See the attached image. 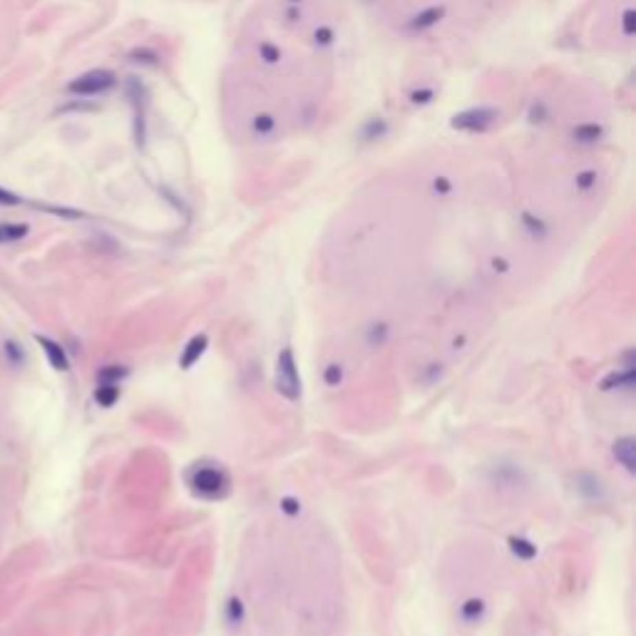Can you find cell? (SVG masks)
Returning <instances> with one entry per match:
<instances>
[{"mask_svg": "<svg viewBox=\"0 0 636 636\" xmlns=\"http://www.w3.org/2000/svg\"><path fill=\"white\" fill-rule=\"evenodd\" d=\"M189 487L192 492L199 495V497H207V500H216V497H224L229 492V475L219 468V465H196L192 473H189Z\"/></svg>", "mask_w": 636, "mask_h": 636, "instance_id": "obj_1", "label": "cell"}, {"mask_svg": "<svg viewBox=\"0 0 636 636\" xmlns=\"http://www.w3.org/2000/svg\"><path fill=\"white\" fill-rule=\"evenodd\" d=\"M276 390L288 400H299L301 396V378L291 348H284L276 358Z\"/></svg>", "mask_w": 636, "mask_h": 636, "instance_id": "obj_2", "label": "cell"}, {"mask_svg": "<svg viewBox=\"0 0 636 636\" xmlns=\"http://www.w3.org/2000/svg\"><path fill=\"white\" fill-rule=\"evenodd\" d=\"M117 84L115 72L110 70H90L75 78L67 84V92L70 95H78V98H95V95H102V92L112 90Z\"/></svg>", "mask_w": 636, "mask_h": 636, "instance_id": "obj_3", "label": "cell"}, {"mask_svg": "<svg viewBox=\"0 0 636 636\" xmlns=\"http://www.w3.org/2000/svg\"><path fill=\"white\" fill-rule=\"evenodd\" d=\"M500 117V110L497 107H473V110H465L460 115H455L450 120L453 130H462V132H485L495 120Z\"/></svg>", "mask_w": 636, "mask_h": 636, "instance_id": "obj_4", "label": "cell"}, {"mask_svg": "<svg viewBox=\"0 0 636 636\" xmlns=\"http://www.w3.org/2000/svg\"><path fill=\"white\" fill-rule=\"evenodd\" d=\"M614 457L626 473H636V440L634 438H622L614 442Z\"/></svg>", "mask_w": 636, "mask_h": 636, "instance_id": "obj_5", "label": "cell"}, {"mask_svg": "<svg viewBox=\"0 0 636 636\" xmlns=\"http://www.w3.org/2000/svg\"><path fill=\"white\" fill-rule=\"evenodd\" d=\"M207 343H209V338H207V333H199V336H194L192 341L187 343V348H184V353H182V358H179V365H182L184 370H189L192 365L196 363L201 358V353L207 351Z\"/></svg>", "mask_w": 636, "mask_h": 636, "instance_id": "obj_6", "label": "cell"}, {"mask_svg": "<svg viewBox=\"0 0 636 636\" xmlns=\"http://www.w3.org/2000/svg\"><path fill=\"white\" fill-rule=\"evenodd\" d=\"M445 18V5H433V8H425L422 13H418L416 18L410 20V30H428V27L438 25L440 20Z\"/></svg>", "mask_w": 636, "mask_h": 636, "instance_id": "obj_7", "label": "cell"}, {"mask_svg": "<svg viewBox=\"0 0 636 636\" xmlns=\"http://www.w3.org/2000/svg\"><path fill=\"white\" fill-rule=\"evenodd\" d=\"M38 343L43 345V351H45V356H47V361H50V365L55 370H67V356H65V351L60 348L55 341H50V338H43V336H38Z\"/></svg>", "mask_w": 636, "mask_h": 636, "instance_id": "obj_8", "label": "cell"}, {"mask_svg": "<svg viewBox=\"0 0 636 636\" xmlns=\"http://www.w3.org/2000/svg\"><path fill=\"white\" fill-rule=\"evenodd\" d=\"M577 490L584 497H589V500H602L604 497V487H602V482L594 477V475H589V473H582L577 477Z\"/></svg>", "mask_w": 636, "mask_h": 636, "instance_id": "obj_9", "label": "cell"}, {"mask_svg": "<svg viewBox=\"0 0 636 636\" xmlns=\"http://www.w3.org/2000/svg\"><path fill=\"white\" fill-rule=\"evenodd\" d=\"M571 137H574L577 142H582V144H594V142H599V139L604 137V127H602V124H594V122L577 124V127L571 130Z\"/></svg>", "mask_w": 636, "mask_h": 636, "instance_id": "obj_10", "label": "cell"}, {"mask_svg": "<svg viewBox=\"0 0 636 636\" xmlns=\"http://www.w3.org/2000/svg\"><path fill=\"white\" fill-rule=\"evenodd\" d=\"M634 385V368H626L624 373H609L602 381V390H629Z\"/></svg>", "mask_w": 636, "mask_h": 636, "instance_id": "obj_11", "label": "cell"}, {"mask_svg": "<svg viewBox=\"0 0 636 636\" xmlns=\"http://www.w3.org/2000/svg\"><path fill=\"white\" fill-rule=\"evenodd\" d=\"M30 234V227L27 224H8V221H0V244H8V241H20Z\"/></svg>", "mask_w": 636, "mask_h": 636, "instance_id": "obj_12", "label": "cell"}, {"mask_svg": "<svg viewBox=\"0 0 636 636\" xmlns=\"http://www.w3.org/2000/svg\"><path fill=\"white\" fill-rule=\"evenodd\" d=\"M120 398V388L115 383H100L95 390V400L102 405V408H112Z\"/></svg>", "mask_w": 636, "mask_h": 636, "instance_id": "obj_13", "label": "cell"}, {"mask_svg": "<svg viewBox=\"0 0 636 636\" xmlns=\"http://www.w3.org/2000/svg\"><path fill=\"white\" fill-rule=\"evenodd\" d=\"M510 549H512V554H517L519 559H532L534 554H537V547H534L532 542L522 539V537L510 539Z\"/></svg>", "mask_w": 636, "mask_h": 636, "instance_id": "obj_14", "label": "cell"}, {"mask_svg": "<svg viewBox=\"0 0 636 636\" xmlns=\"http://www.w3.org/2000/svg\"><path fill=\"white\" fill-rule=\"evenodd\" d=\"M122 378H127V368H122V365H104V368L98 373L100 383H115L117 385Z\"/></svg>", "mask_w": 636, "mask_h": 636, "instance_id": "obj_15", "label": "cell"}, {"mask_svg": "<svg viewBox=\"0 0 636 636\" xmlns=\"http://www.w3.org/2000/svg\"><path fill=\"white\" fill-rule=\"evenodd\" d=\"M385 132H388V124L383 122V120H368V124L363 127V137L365 139H378V137H383Z\"/></svg>", "mask_w": 636, "mask_h": 636, "instance_id": "obj_16", "label": "cell"}, {"mask_svg": "<svg viewBox=\"0 0 636 636\" xmlns=\"http://www.w3.org/2000/svg\"><path fill=\"white\" fill-rule=\"evenodd\" d=\"M460 611L468 622H477V619L482 617V611H485V604H482L480 599H470V602H465V606H462Z\"/></svg>", "mask_w": 636, "mask_h": 636, "instance_id": "obj_17", "label": "cell"}, {"mask_svg": "<svg viewBox=\"0 0 636 636\" xmlns=\"http://www.w3.org/2000/svg\"><path fill=\"white\" fill-rule=\"evenodd\" d=\"M273 127H276V120L271 115H256L253 117V132H259V135H269Z\"/></svg>", "mask_w": 636, "mask_h": 636, "instance_id": "obj_18", "label": "cell"}, {"mask_svg": "<svg viewBox=\"0 0 636 636\" xmlns=\"http://www.w3.org/2000/svg\"><path fill=\"white\" fill-rule=\"evenodd\" d=\"M522 224H525L527 231H530L532 236H545L547 234V227L539 219H534L532 214H522Z\"/></svg>", "mask_w": 636, "mask_h": 636, "instance_id": "obj_19", "label": "cell"}, {"mask_svg": "<svg viewBox=\"0 0 636 636\" xmlns=\"http://www.w3.org/2000/svg\"><path fill=\"white\" fill-rule=\"evenodd\" d=\"M259 55H261V60H266L269 65H273V63H279L281 60V50L276 45H271V43H261Z\"/></svg>", "mask_w": 636, "mask_h": 636, "instance_id": "obj_20", "label": "cell"}, {"mask_svg": "<svg viewBox=\"0 0 636 636\" xmlns=\"http://www.w3.org/2000/svg\"><path fill=\"white\" fill-rule=\"evenodd\" d=\"M135 63H150V65H157L159 63V55L155 50H147V47H139V50H132L130 55Z\"/></svg>", "mask_w": 636, "mask_h": 636, "instance_id": "obj_21", "label": "cell"}, {"mask_svg": "<svg viewBox=\"0 0 636 636\" xmlns=\"http://www.w3.org/2000/svg\"><path fill=\"white\" fill-rule=\"evenodd\" d=\"M594 184H597V172H582V174H577V189H582V192L591 189Z\"/></svg>", "mask_w": 636, "mask_h": 636, "instance_id": "obj_22", "label": "cell"}, {"mask_svg": "<svg viewBox=\"0 0 636 636\" xmlns=\"http://www.w3.org/2000/svg\"><path fill=\"white\" fill-rule=\"evenodd\" d=\"M313 38H316V45H331L333 43V30L331 27H316V33H313Z\"/></svg>", "mask_w": 636, "mask_h": 636, "instance_id": "obj_23", "label": "cell"}, {"mask_svg": "<svg viewBox=\"0 0 636 636\" xmlns=\"http://www.w3.org/2000/svg\"><path fill=\"white\" fill-rule=\"evenodd\" d=\"M622 25H624V35H634L636 33V10H626L624 13V20H622Z\"/></svg>", "mask_w": 636, "mask_h": 636, "instance_id": "obj_24", "label": "cell"}, {"mask_svg": "<svg viewBox=\"0 0 636 636\" xmlns=\"http://www.w3.org/2000/svg\"><path fill=\"white\" fill-rule=\"evenodd\" d=\"M323 378H326V383L328 385H338L341 383V378H343V370H341V365H328Z\"/></svg>", "mask_w": 636, "mask_h": 636, "instance_id": "obj_25", "label": "cell"}, {"mask_svg": "<svg viewBox=\"0 0 636 636\" xmlns=\"http://www.w3.org/2000/svg\"><path fill=\"white\" fill-rule=\"evenodd\" d=\"M433 98H435V92L433 90H416L413 95H410V100H413L416 104H428Z\"/></svg>", "mask_w": 636, "mask_h": 636, "instance_id": "obj_26", "label": "cell"}, {"mask_svg": "<svg viewBox=\"0 0 636 636\" xmlns=\"http://www.w3.org/2000/svg\"><path fill=\"white\" fill-rule=\"evenodd\" d=\"M433 189H435L438 194H450V189H453V182H450L448 177H435V182H433Z\"/></svg>", "mask_w": 636, "mask_h": 636, "instance_id": "obj_27", "label": "cell"}, {"mask_svg": "<svg viewBox=\"0 0 636 636\" xmlns=\"http://www.w3.org/2000/svg\"><path fill=\"white\" fill-rule=\"evenodd\" d=\"M15 204H20V199L13 194V192H8V189L0 187V207H15Z\"/></svg>", "mask_w": 636, "mask_h": 636, "instance_id": "obj_28", "label": "cell"}, {"mask_svg": "<svg viewBox=\"0 0 636 636\" xmlns=\"http://www.w3.org/2000/svg\"><path fill=\"white\" fill-rule=\"evenodd\" d=\"M281 510H284L286 514H299L301 505H299V500H293V497H284V500H281Z\"/></svg>", "mask_w": 636, "mask_h": 636, "instance_id": "obj_29", "label": "cell"}, {"mask_svg": "<svg viewBox=\"0 0 636 636\" xmlns=\"http://www.w3.org/2000/svg\"><path fill=\"white\" fill-rule=\"evenodd\" d=\"M545 117H547V107H545V104H542V102L534 104L532 112H530V122H545Z\"/></svg>", "mask_w": 636, "mask_h": 636, "instance_id": "obj_30", "label": "cell"}, {"mask_svg": "<svg viewBox=\"0 0 636 636\" xmlns=\"http://www.w3.org/2000/svg\"><path fill=\"white\" fill-rule=\"evenodd\" d=\"M229 614H231V624L241 622V614H244V609H241V602L231 599V602H229Z\"/></svg>", "mask_w": 636, "mask_h": 636, "instance_id": "obj_31", "label": "cell"}, {"mask_svg": "<svg viewBox=\"0 0 636 636\" xmlns=\"http://www.w3.org/2000/svg\"><path fill=\"white\" fill-rule=\"evenodd\" d=\"M492 266H495V271H507V261L495 259V261H492Z\"/></svg>", "mask_w": 636, "mask_h": 636, "instance_id": "obj_32", "label": "cell"}, {"mask_svg": "<svg viewBox=\"0 0 636 636\" xmlns=\"http://www.w3.org/2000/svg\"><path fill=\"white\" fill-rule=\"evenodd\" d=\"M291 3H299V0H291Z\"/></svg>", "mask_w": 636, "mask_h": 636, "instance_id": "obj_33", "label": "cell"}]
</instances>
